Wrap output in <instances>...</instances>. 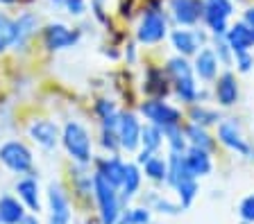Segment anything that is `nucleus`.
<instances>
[{"instance_id":"f257e3e1","label":"nucleus","mask_w":254,"mask_h":224,"mask_svg":"<svg viewBox=\"0 0 254 224\" xmlns=\"http://www.w3.org/2000/svg\"><path fill=\"white\" fill-rule=\"evenodd\" d=\"M166 34H168V21H166V14L161 11V7L157 2H152V7L145 9L141 23H138L136 30V39L145 45H154V43L164 41Z\"/></svg>"},{"instance_id":"f03ea898","label":"nucleus","mask_w":254,"mask_h":224,"mask_svg":"<svg viewBox=\"0 0 254 224\" xmlns=\"http://www.w3.org/2000/svg\"><path fill=\"white\" fill-rule=\"evenodd\" d=\"M93 190H95L98 206H100L102 224H116L118 218H121V204H118L116 186H111L105 177L98 172V175L93 177Z\"/></svg>"},{"instance_id":"7ed1b4c3","label":"nucleus","mask_w":254,"mask_h":224,"mask_svg":"<svg viewBox=\"0 0 254 224\" xmlns=\"http://www.w3.org/2000/svg\"><path fill=\"white\" fill-rule=\"evenodd\" d=\"M168 75L175 82V91L184 102H195L200 97L195 80H193V68L184 57H175L168 61Z\"/></svg>"},{"instance_id":"20e7f679","label":"nucleus","mask_w":254,"mask_h":224,"mask_svg":"<svg viewBox=\"0 0 254 224\" xmlns=\"http://www.w3.org/2000/svg\"><path fill=\"white\" fill-rule=\"evenodd\" d=\"M64 145L68 149V154L73 156L77 163H89L91 161V138L89 132L79 123H68L64 127V136H62Z\"/></svg>"},{"instance_id":"39448f33","label":"nucleus","mask_w":254,"mask_h":224,"mask_svg":"<svg viewBox=\"0 0 254 224\" xmlns=\"http://www.w3.org/2000/svg\"><path fill=\"white\" fill-rule=\"evenodd\" d=\"M234 14L232 0H204V14L202 21L206 23V27L211 30L216 37H225L229 27V16Z\"/></svg>"},{"instance_id":"423d86ee","label":"nucleus","mask_w":254,"mask_h":224,"mask_svg":"<svg viewBox=\"0 0 254 224\" xmlns=\"http://www.w3.org/2000/svg\"><path fill=\"white\" fill-rule=\"evenodd\" d=\"M141 113L148 118L152 125L157 127L166 129V127H173V125H180L182 120V113L177 111L175 107L166 104L164 100H148L141 104Z\"/></svg>"},{"instance_id":"0eeeda50","label":"nucleus","mask_w":254,"mask_h":224,"mask_svg":"<svg viewBox=\"0 0 254 224\" xmlns=\"http://www.w3.org/2000/svg\"><path fill=\"white\" fill-rule=\"evenodd\" d=\"M170 16L177 25L189 27L195 25L197 21H202L204 14V0H170L168 2Z\"/></svg>"},{"instance_id":"6e6552de","label":"nucleus","mask_w":254,"mask_h":224,"mask_svg":"<svg viewBox=\"0 0 254 224\" xmlns=\"http://www.w3.org/2000/svg\"><path fill=\"white\" fill-rule=\"evenodd\" d=\"M0 161L14 172H27L32 168V152L18 140H9L0 147Z\"/></svg>"},{"instance_id":"1a4fd4ad","label":"nucleus","mask_w":254,"mask_h":224,"mask_svg":"<svg viewBox=\"0 0 254 224\" xmlns=\"http://www.w3.org/2000/svg\"><path fill=\"white\" fill-rule=\"evenodd\" d=\"M116 134L121 147L127 149V152H134L141 143V125H138L136 116L134 113H118Z\"/></svg>"},{"instance_id":"9d476101","label":"nucleus","mask_w":254,"mask_h":224,"mask_svg":"<svg viewBox=\"0 0 254 224\" xmlns=\"http://www.w3.org/2000/svg\"><path fill=\"white\" fill-rule=\"evenodd\" d=\"M218 138H220V143L225 145V147H229V149H234V152H238V154L252 159L254 149L250 147V143L243 138V134L238 129L236 120H225V123H220V127H218Z\"/></svg>"},{"instance_id":"9b49d317","label":"nucleus","mask_w":254,"mask_h":224,"mask_svg":"<svg viewBox=\"0 0 254 224\" xmlns=\"http://www.w3.org/2000/svg\"><path fill=\"white\" fill-rule=\"evenodd\" d=\"M79 34L70 27L62 25V23H53L43 30V43H46L48 50H66V48H73L77 43Z\"/></svg>"},{"instance_id":"f8f14e48","label":"nucleus","mask_w":254,"mask_h":224,"mask_svg":"<svg viewBox=\"0 0 254 224\" xmlns=\"http://www.w3.org/2000/svg\"><path fill=\"white\" fill-rule=\"evenodd\" d=\"M48 202H50V224H70V204L59 183L48 186Z\"/></svg>"},{"instance_id":"ddd939ff","label":"nucleus","mask_w":254,"mask_h":224,"mask_svg":"<svg viewBox=\"0 0 254 224\" xmlns=\"http://www.w3.org/2000/svg\"><path fill=\"white\" fill-rule=\"evenodd\" d=\"M225 41H227V45L232 48L234 54L236 52H248V50L254 45L252 27H250L245 21L234 23L232 27H227V32H225Z\"/></svg>"},{"instance_id":"4468645a","label":"nucleus","mask_w":254,"mask_h":224,"mask_svg":"<svg viewBox=\"0 0 254 224\" xmlns=\"http://www.w3.org/2000/svg\"><path fill=\"white\" fill-rule=\"evenodd\" d=\"M170 41H173V48L182 54V57H189V54H195L197 48L204 43V34L200 32H190V30H175L170 34Z\"/></svg>"},{"instance_id":"2eb2a0df","label":"nucleus","mask_w":254,"mask_h":224,"mask_svg":"<svg viewBox=\"0 0 254 224\" xmlns=\"http://www.w3.org/2000/svg\"><path fill=\"white\" fill-rule=\"evenodd\" d=\"M30 136L34 143L50 149V147H55L59 140V127L55 123H50V120H37V123H32V127H30Z\"/></svg>"},{"instance_id":"dca6fc26","label":"nucleus","mask_w":254,"mask_h":224,"mask_svg":"<svg viewBox=\"0 0 254 224\" xmlns=\"http://www.w3.org/2000/svg\"><path fill=\"white\" fill-rule=\"evenodd\" d=\"M218 57L211 48H202L200 52H195V75L204 82L216 80L218 75Z\"/></svg>"},{"instance_id":"f3484780","label":"nucleus","mask_w":254,"mask_h":224,"mask_svg":"<svg viewBox=\"0 0 254 224\" xmlns=\"http://www.w3.org/2000/svg\"><path fill=\"white\" fill-rule=\"evenodd\" d=\"M184 161L189 170L193 172L195 177H204L211 172V156H209V149H202V147H193L184 154Z\"/></svg>"},{"instance_id":"a211bd4d","label":"nucleus","mask_w":254,"mask_h":224,"mask_svg":"<svg viewBox=\"0 0 254 224\" xmlns=\"http://www.w3.org/2000/svg\"><path fill=\"white\" fill-rule=\"evenodd\" d=\"M173 188H177V195H180L182 208L190 206V204H193V199H195V195H197V177L193 175L189 168H186V170L180 175V179L175 181Z\"/></svg>"},{"instance_id":"6ab92c4d","label":"nucleus","mask_w":254,"mask_h":224,"mask_svg":"<svg viewBox=\"0 0 254 224\" xmlns=\"http://www.w3.org/2000/svg\"><path fill=\"white\" fill-rule=\"evenodd\" d=\"M37 27H39V18L34 16V14H23V16L16 21V39H14L16 50L25 48L27 41L37 34Z\"/></svg>"},{"instance_id":"aec40b11","label":"nucleus","mask_w":254,"mask_h":224,"mask_svg":"<svg viewBox=\"0 0 254 224\" xmlns=\"http://www.w3.org/2000/svg\"><path fill=\"white\" fill-rule=\"evenodd\" d=\"M216 100L220 102L222 107H232L234 102L238 100V84L236 80H234L232 73H225L218 80L216 84Z\"/></svg>"},{"instance_id":"412c9836","label":"nucleus","mask_w":254,"mask_h":224,"mask_svg":"<svg viewBox=\"0 0 254 224\" xmlns=\"http://www.w3.org/2000/svg\"><path fill=\"white\" fill-rule=\"evenodd\" d=\"M98 172L105 177L111 186L118 188L123 183V177H125V163L118 161L116 156H111V159H102V161H98Z\"/></svg>"},{"instance_id":"4be33fe9","label":"nucleus","mask_w":254,"mask_h":224,"mask_svg":"<svg viewBox=\"0 0 254 224\" xmlns=\"http://www.w3.org/2000/svg\"><path fill=\"white\" fill-rule=\"evenodd\" d=\"M25 220V211L14 197H0V222L2 224H21Z\"/></svg>"},{"instance_id":"5701e85b","label":"nucleus","mask_w":254,"mask_h":224,"mask_svg":"<svg viewBox=\"0 0 254 224\" xmlns=\"http://www.w3.org/2000/svg\"><path fill=\"white\" fill-rule=\"evenodd\" d=\"M16 192L21 195V199L32 208V211H39L41 208V202H39V186L34 179H21V181L16 183Z\"/></svg>"},{"instance_id":"b1692460","label":"nucleus","mask_w":254,"mask_h":224,"mask_svg":"<svg viewBox=\"0 0 254 224\" xmlns=\"http://www.w3.org/2000/svg\"><path fill=\"white\" fill-rule=\"evenodd\" d=\"M161 143H164V129L157 127V125H145V127H141V145L145 152H157L159 147H161Z\"/></svg>"},{"instance_id":"393cba45","label":"nucleus","mask_w":254,"mask_h":224,"mask_svg":"<svg viewBox=\"0 0 254 224\" xmlns=\"http://www.w3.org/2000/svg\"><path fill=\"white\" fill-rule=\"evenodd\" d=\"M138 186H141V172H138L136 166H132V163H127L125 166V177H123V195H125V199H129L134 195V192L138 190Z\"/></svg>"},{"instance_id":"a878e982","label":"nucleus","mask_w":254,"mask_h":224,"mask_svg":"<svg viewBox=\"0 0 254 224\" xmlns=\"http://www.w3.org/2000/svg\"><path fill=\"white\" fill-rule=\"evenodd\" d=\"M16 39V21H11L7 14H0V52L14 45Z\"/></svg>"},{"instance_id":"bb28decb","label":"nucleus","mask_w":254,"mask_h":224,"mask_svg":"<svg viewBox=\"0 0 254 224\" xmlns=\"http://www.w3.org/2000/svg\"><path fill=\"white\" fill-rule=\"evenodd\" d=\"M143 168H145V177H150L152 181H166V177H168V163L159 156H150L143 163Z\"/></svg>"},{"instance_id":"cd10ccee","label":"nucleus","mask_w":254,"mask_h":224,"mask_svg":"<svg viewBox=\"0 0 254 224\" xmlns=\"http://www.w3.org/2000/svg\"><path fill=\"white\" fill-rule=\"evenodd\" d=\"M145 91L152 93V95H166L168 93V86H166V77L161 70L150 68L145 75Z\"/></svg>"},{"instance_id":"c85d7f7f","label":"nucleus","mask_w":254,"mask_h":224,"mask_svg":"<svg viewBox=\"0 0 254 224\" xmlns=\"http://www.w3.org/2000/svg\"><path fill=\"white\" fill-rule=\"evenodd\" d=\"M186 136H189V140H190L193 147H202V149H211L213 147L211 136L204 132V127H200V125H195V123L186 129Z\"/></svg>"},{"instance_id":"c756f323","label":"nucleus","mask_w":254,"mask_h":224,"mask_svg":"<svg viewBox=\"0 0 254 224\" xmlns=\"http://www.w3.org/2000/svg\"><path fill=\"white\" fill-rule=\"evenodd\" d=\"M190 118H193V123L200 125V127H206V125H213V123H218V120H220V118H218V113L213 111V109H206V107H193Z\"/></svg>"},{"instance_id":"7c9ffc66","label":"nucleus","mask_w":254,"mask_h":224,"mask_svg":"<svg viewBox=\"0 0 254 224\" xmlns=\"http://www.w3.org/2000/svg\"><path fill=\"white\" fill-rule=\"evenodd\" d=\"M164 134L168 136V143H170V149L173 152H177V154H182L186 149V140H184V136H182V129H180V125H173V127H166L164 129Z\"/></svg>"},{"instance_id":"2f4dec72","label":"nucleus","mask_w":254,"mask_h":224,"mask_svg":"<svg viewBox=\"0 0 254 224\" xmlns=\"http://www.w3.org/2000/svg\"><path fill=\"white\" fill-rule=\"evenodd\" d=\"M216 57H218V61H222V64H232V48L227 45V41H225V37H216Z\"/></svg>"},{"instance_id":"473e14b6","label":"nucleus","mask_w":254,"mask_h":224,"mask_svg":"<svg viewBox=\"0 0 254 224\" xmlns=\"http://www.w3.org/2000/svg\"><path fill=\"white\" fill-rule=\"evenodd\" d=\"M55 2L62 5V7H66V11L73 14V16L84 14V9H86V0H55Z\"/></svg>"},{"instance_id":"72a5a7b5","label":"nucleus","mask_w":254,"mask_h":224,"mask_svg":"<svg viewBox=\"0 0 254 224\" xmlns=\"http://www.w3.org/2000/svg\"><path fill=\"white\" fill-rule=\"evenodd\" d=\"M238 213H241V218L248 224H254V195H250V197H245L243 202H241Z\"/></svg>"},{"instance_id":"f704fd0d","label":"nucleus","mask_w":254,"mask_h":224,"mask_svg":"<svg viewBox=\"0 0 254 224\" xmlns=\"http://www.w3.org/2000/svg\"><path fill=\"white\" fill-rule=\"evenodd\" d=\"M154 208H157L159 213H166V215H175L182 211L177 204L168 202V199H161V197H154Z\"/></svg>"},{"instance_id":"c9c22d12","label":"nucleus","mask_w":254,"mask_h":224,"mask_svg":"<svg viewBox=\"0 0 254 224\" xmlns=\"http://www.w3.org/2000/svg\"><path fill=\"white\" fill-rule=\"evenodd\" d=\"M95 109H98V113H100V118L102 120H107V118H114V116H118V111H116V104L111 100H100L98 104H95Z\"/></svg>"},{"instance_id":"e433bc0d","label":"nucleus","mask_w":254,"mask_h":224,"mask_svg":"<svg viewBox=\"0 0 254 224\" xmlns=\"http://www.w3.org/2000/svg\"><path fill=\"white\" fill-rule=\"evenodd\" d=\"M236 66H238V70H241V73H250V70H252L254 57L250 54V50H248V52H236Z\"/></svg>"},{"instance_id":"4c0bfd02","label":"nucleus","mask_w":254,"mask_h":224,"mask_svg":"<svg viewBox=\"0 0 254 224\" xmlns=\"http://www.w3.org/2000/svg\"><path fill=\"white\" fill-rule=\"evenodd\" d=\"M127 218L132 220V224H150V211L148 208H132Z\"/></svg>"},{"instance_id":"58836bf2","label":"nucleus","mask_w":254,"mask_h":224,"mask_svg":"<svg viewBox=\"0 0 254 224\" xmlns=\"http://www.w3.org/2000/svg\"><path fill=\"white\" fill-rule=\"evenodd\" d=\"M243 21L248 23L250 27H254V7H250V9H245V14H243Z\"/></svg>"},{"instance_id":"ea45409f","label":"nucleus","mask_w":254,"mask_h":224,"mask_svg":"<svg viewBox=\"0 0 254 224\" xmlns=\"http://www.w3.org/2000/svg\"><path fill=\"white\" fill-rule=\"evenodd\" d=\"M116 224H132V220H129V218L125 215V218H118V222H116Z\"/></svg>"},{"instance_id":"a19ab883","label":"nucleus","mask_w":254,"mask_h":224,"mask_svg":"<svg viewBox=\"0 0 254 224\" xmlns=\"http://www.w3.org/2000/svg\"><path fill=\"white\" fill-rule=\"evenodd\" d=\"M21 224H39V222H37V220H34V218H25Z\"/></svg>"},{"instance_id":"79ce46f5","label":"nucleus","mask_w":254,"mask_h":224,"mask_svg":"<svg viewBox=\"0 0 254 224\" xmlns=\"http://www.w3.org/2000/svg\"><path fill=\"white\" fill-rule=\"evenodd\" d=\"M16 0H0V5H14Z\"/></svg>"},{"instance_id":"37998d69","label":"nucleus","mask_w":254,"mask_h":224,"mask_svg":"<svg viewBox=\"0 0 254 224\" xmlns=\"http://www.w3.org/2000/svg\"><path fill=\"white\" fill-rule=\"evenodd\" d=\"M252 37H254V27H252Z\"/></svg>"}]
</instances>
